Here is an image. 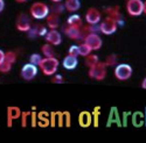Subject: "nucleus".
<instances>
[{"instance_id":"39","label":"nucleus","mask_w":146,"mask_h":143,"mask_svg":"<svg viewBox=\"0 0 146 143\" xmlns=\"http://www.w3.org/2000/svg\"><path fill=\"white\" fill-rule=\"evenodd\" d=\"M5 8V1L4 0H0V12H3Z\"/></svg>"},{"instance_id":"1","label":"nucleus","mask_w":146,"mask_h":143,"mask_svg":"<svg viewBox=\"0 0 146 143\" xmlns=\"http://www.w3.org/2000/svg\"><path fill=\"white\" fill-rule=\"evenodd\" d=\"M39 68L46 76H53L58 68V61L56 57H44L41 59Z\"/></svg>"},{"instance_id":"38","label":"nucleus","mask_w":146,"mask_h":143,"mask_svg":"<svg viewBox=\"0 0 146 143\" xmlns=\"http://www.w3.org/2000/svg\"><path fill=\"white\" fill-rule=\"evenodd\" d=\"M4 59H5V52L3 50H0V64L4 62Z\"/></svg>"},{"instance_id":"27","label":"nucleus","mask_w":146,"mask_h":143,"mask_svg":"<svg viewBox=\"0 0 146 143\" xmlns=\"http://www.w3.org/2000/svg\"><path fill=\"white\" fill-rule=\"evenodd\" d=\"M64 10V5H61L60 3H56V5H54L52 8H50V12L52 13H56V14H61L62 12Z\"/></svg>"},{"instance_id":"5","label":"nucleus","mask_w":146,"mask_h":143,"mask_svg":"<svg viewBox=\"0 0 146 143\" xmlns=\"http://www.w3.org/2000/svg\"><path fill=\"white\" fill-rule=\"evenodd\" d=\"M117 27H118L117 22L112 18L108 16L102 21V23L100 25V31H102L105 35H111L117 30Z\"/></svg>"},{"instance_id":"13","label":"nucleus","mask_w":146,"mask_h":143,"mask_svg":"<svg viewBox=\"0 0 146 143\" xmlns=\"http://www.w3.org/2000/svg\"><path fill=\"white\" fill-rule=\"evenodd\" d=\"M46 41L53 45H58V44H61V42H62V36H61V34L57 30L53 29L46 34Z\"/></svg>"},{"instance_id":"25","label":"nucleus","mask_w":146,"mask_h":143,"mask_svg":"<svg viewBox=\"0 0 146 143\" xmlns=\"http://www.w3.org/2000/svg\"><path fill=\"white\" fill-rule=\"evenodd\" d=\"M4 61L8 62L9 64H13V63L17 61V55H15V52H13V51H7V52H5V59H4Z\"/></svg>"},{"instance_id":"37","label":"nucleus","mask_w":146,"mask_h":143,"mask_svg":"<svg viewBox=\"0 0 146 143\" xmlns=\"http://www.w3.org/2000/svg\"><path fill=\"white\" fill-rule=\"evenodd\" d=\"M52 120H50V125L54 127L55 126V117H56V113H52Z\"/></svg>"},{"instance_id":"44","label":"nucleus","mask_w":146,"mask_h":143,"mask_svg":"<svg viewBox=\"0 0 146 143\" xmlns=\"http://www.w3.org/2000/svg\"><path fill=\"white\" fill-rule=\"evenodd\" d=\"M144 116H145V126H146V108H145V114H144Z\"/></svg>"},{"instance_id":"29","label":"nucleus","mask_w":146,"mask_h":143,"mask_svg":"<svg viewBox=\"0 0 146 143\" xmlns=\"http://www.w3.org/2000/svg\"><path fill=\"white\" fill-rule=\"evenodd\" d=\"M11 69H12V64H9V63L6 62V61H4L1 64H0V72H3V73L9 72Z\"/></svg>"},{"instance_id":"28","label":"nucleus","mask_w":146,"mask_h":143,"mask_svg":"<svg viewBox=\"0 0 146 143\" xmlns=\"http://www.w3.org/2000/svg\"><path fill=\"white\" fill-rule=\"evenodd\" d=\"M104 63H105V65H106V66L115 65V64L117 63V56H116V55H110V56H108Z\"/></svg>"},{"instance_id":"6","label":"nucleus","mask_w":146,"mask_h":143,"mask_svg":"<svg viewBox=\"0 0 146 143\" xmlns=\"http://www.w3.org/2000/svg\"><path fill=\"white\" fill-rule=\"evenodd\" d=\"M132 76V68L129 64H119L115 69V77L118 80H127Z\"/></svg>"},{"instance_id":"16","label":"nucleus","mask_w":146,"mask_h":143,"mask_svg":"<svg viewBox=\"0 0 146 143\" xmlns=\"http://www.w3.org/2000/svg\"><path fill=\"white\" fill-rule=\"evenodd\" d=\"M47 25L50 29H56L60 26V16L56 13H49V15L47 16Z\"/></svg>"},{"instance_id":"41","label":"nucleus","mask_w":146,"mask_h":143,"mask_svg":"<svg viewBox=\"0 0 146 143\" xmlns=\"http://www.w3.org/2000/svg\"><path fill=\"white\" fill-rule=\"evenodd\" d=\"M143 13H145V14H146V1L144 3V10H143Z\"/></svg>"},{"instance_id":"40","label":"nucleus","mask_w":146,"mask_h":143,"mask_svg":"<svg viewBox=\"0 0 146 143\" xmlns=\"http://www.w3.org/2000/svg\"><path fill=\"white\" fill-rule=\"evenodd\" d=\"M141 87L144 89V90H146V77L143 79V81H141Z\"/></svg>"},{"instance_id":"35","label":"nucleus","mask_w":146,"mask_h":143,"mask_svg":"<svg viewBox=\"0 0 146 143\" xmlns=\"http://www.w3.org/2000/svg\"><path fill=\"white\" fill-rule=\"evenodd\" d=\"M57 114V116H58V126L60 127H62L63 126V113H56Z\"/></svg>"},{"instance_id":"32","label":"nucleus","mask_w":146,"mask_h":143,"mask_svg":"<svg viewBox=\"0 0 146 143\" xmlns=\"http://www.w3.org/2000/svg\"><path fill=\"white\" fill-rule=\"evenodd\" d=\"M29 115V113H27V112H23V113H21V116H22V120H21V125H22V127H26V125H27V116Z\"/></svg>"},{"instance_id":"26","label":"nucleus","mask_w":146,"mask_h":143,"mask_svg":"<svg viewBox=\"0 0 146 143\" xmlns=\"http://www.w3.org/2000/svg\"><path fill=\"white\" fill-rule=\"evenodd\" d=\"M33 28H34V30H35V33H36V35H38V36H46L47 28H46L44 26H42V25H36V26H34Z\"/></svg>"},{"instance_id":"10","label":"nucleus","mask_w":146,"mask_h":143,"mask_svg":"<svg viewBox=\"0 0 146 143\" xmlns=\"http://www.w3.org/2000/svg\"><path fill=\"white\" fill-rule=\"evenodd\" d=\"M101 12L97 8H89L86 14V21L88 22V25H97L101 21Z\"/></svg>"},{"instance_id":"14","label":"nucleus","mask_w":146,"mask_h":143,"mask_svg":"<svg viewBox=\"0 0 146 143\" xmlns=\"http://www.w3.org/2000/svg\"><path fill=\"white\" fill-rule=\"evenodd\" d=\"M63 31L68 37L72 39V40H80L81 39V28L80 27H74V26H64L63 27Z\"/></svg>"},{"instance_id":"18","label":"nucleus","mask_w":146,"mask_h":143,"mask_svg":"<svg viewBox=\"0 0 146 143\" xmlns=\"http://www.w3.org/2000/svg\"><path fill=\"white\" fill-rule=\"evenodd\" d=\"M80 7H81L80 0H66L64 3V8L68 12H76L80 9Z\"/></svg>"},{"instance_id":"7","label":"nucleus","mask_w":146,"mask_h":143,"mask_svg":"<svg viewBox=\"0 0 146 143\" xmlns=\"http://www.w3.org/2000/svg\"><path fill=\"white\" fill-rule=\"evenodd\" d=\"M84 42H86L92 50H100L103 44L101 36L96 33H91V34L87 35V36L84 37Z\"/></svg>"},{"instance_id":"43","label":"nucleus","mask_w":146,"mask_h":143,"mask_svg":"<svg viewBox=\"0 0 146 143\" xmlns=\"http://www.w3.org/2000/svg\"><path fill=\"white\" fill-rule=\"evenodd\" d=\"M52 1H54V3H61L62 0H52Z\"/></svg>"},{"instance_id":"36","label":"nucleus","mask_w":146,"mask_h":143,"mask_svg":"<svg viewBox=\"0 0 146 143\" xmlns=\"http://www.w3.org/2000/svg\"><path fill=\"white\" fill-rule=\"evenodd\" d=\"M35 119H36V114L35 113H32V126L33 127L36 126V120H35Z\"/></svg>"},{"instance_id":"33","label":"nucleus","mask_w":146,"mask_h":143,"mask_svg":"<svg viewBox=\"0 0 146 143\" xmlns=\"http://www.w3.org/2000/svg\"><path fill=\"white\" fill-rule=\"evenodd\" d=\"M53 83H56V84H60V83H63V77L61 75H56L53 77Z\"/></svg>"},{"instance_id":"4","label":"nucleus","mask_w":146,"mask_h":143,"mask_svg":"<svg viewBox=\"0 0 146 143\" xmlns=\"http://www.w3.org/2000/svg\"><path fill=\"white\" fill-rule=\"evenodd\" d=\"M126 10L131 16H139L140 14H143L144 3L141 0H127Z\"/></svg>"},{"instance_id":"8","label":"nucleus","mask_w":146,"mask_h":143,"mask_svg":"<svg viewBox=\"0 0 146 143\" xmlns=\"http://www.w3.org/2000/svg\"><path fill=\"white\" fill-rule=\"evenodd\" d=\"M36 75H38V66L32 63L25 64L21 69V77L25 80H32Z\"/></svg>"},{"instance_id":"3","label":"nucleus","mask_w":146,"mask_h":143,"mask_svg":"<svg viewBox=\"0 0 146 143\" xmlns=\"http://www.w3.org/2000/svg\"><path fill=\"white\" fill-rule=\"evenodd\" d=\"M89 76L96 80H103L106 76V65L104 62H98L89 68Z\"/></svg>"},{"instance_id":"23","label":"nucleus","mask_w":146,"mask_h":143,"mask_svg":"<svg viewBox=\"0 0 146 143\" xmlns=\"http://www.w3.org/2000/svg\"><path fill=\"white\" fill-rule=\"evenodd\" d=\"M48 113H46V112H41L40 114H39V121H40V126L41 127H46V126H48L50 123V121L48 120Z\"/></svg>"},{"instance_id":"30","label":"nucleus","mask_w":146,"mask_h":143,"mask_svg":"<svg viewBox=\"0 0 146 143\" xmlns=\"http://www.w3.org/2000/svg\"><path fill=\"white\" fill-rule=\"evenodd\" d=\"M41 59H42V57H41L39 54H33V55H31L29 61H31L32 64H34V65L38 66V65L40 64V62H41Z\"/></svg>"},{"instance_id":"17","label":"nucleus","mask_w":146,"mask_h":143,"mask_svg":"<svg viewBox=\"0 0 146 143\" xmlns=\"http://www.w3.org/2000/svg\"><path fill=\"white\" fill-rule=\"evenodd\" d=\"M77 63H78L77 57L71 56V55H68V56L63 59V62H62L64 69H67V70H72V69H75V68L77 66Z\"/></svg>"},{"instance_id":"34","label":"nucleus","mask_w":146,"mask_h":143,"mask_svg":"<svg viewBox=\"0 0 146 143\" xmlns=\"http://www.w3.org/2000/svg\"><path fill=\"white\" fill-rule=\"evenodd\" d=\"M63 116L66 117V126L67 127H70V113L69 112H64L63 113Z\"/></svg>"},{"instance_id":"21","label":"nucleus","mask_w":146,"mask_h":143,"mask_svg":"<svg viewBox=\"0 0 146 143\" xmlns=\"http://www.w3.org/2000/svg\"><path fill=\"white\" fill-rule=\"evenodd\" d=\"M42 54L44 55V57H55V51L53 49V44L47 43L44 45H42Z\"/></svg>"},{"instance_id":"12","label":"nucleus","mask_w":146,"mask_h":143,"mask_svg":"<svg viewBox=\"0 0 146 143\" xmlns=\"http://www.w3.org/2000/svg\"><path fill=\"white\" fill-rule=\"evenodd\" d=\"M21 116V111L19 107H15V106H11L7 108V126L8 127H12V122L15 119H19Z\"/></svg>"},{"instance_id":"9","label":"nucleus","mask_w":146,"mask_h":143,"mask_svg":"<svg viewBox=\"0 0 146 143\" xmlns=\"http://www.w3.org/2000/svg\"><path fill=\"white\" fill-rule=\"evenodd\" d=\"M15 27L20 31H28L29 28H31V19H29V16L26 13H21L17 19Z\"/></svg>"},{"instance_id":"15","label":"nucleus","mask_w":146,"mask_h":143,"mask_svg":"<svg viewBox=\"0 0 146 143\" xmlns=\"http://www.w3.org/2000/svg\"><path fill=\"white\" fill-rule=\"evenodd\" d=\"M78 123L81 127H84V128L89 127L91 125V114L87 111L81 112L78 115Z\"/></svg>"},{"instance_id":"11","label":"nucleus","mask_w":146,"mask_h":143,"mask_svg":"<svg viewBox=\"0 0 146 143\" xmlns=\"http://www.w3.org/2000/svg\"><path fill=\"white\" fill-rule=\"evenodd\" d=\"M106 13H108V16L112 18V19L117 22L118 26H123V25H124L123 15L120 14L118 7H109V8H106Z\"/></svg>"},{"instance_id":"20","label":"nucleus","mask_w":146,"mask_h":143,"mask_svg":"<svg viewBox=\"0 0 146 143\" xmlns=\"http://www.w3.org/2000/svg\"><path fill=\"white\" fill-rule=\"evenodd\" d=\"M67 25H69V26H74V27H82V25H83V22H82V19H81V16L80 15H77V14H72V15H70L69 18H68V20H67Z\"/></svg>"},{"instance_id":"19","label":"nucleus","mask_w":146,"mask_h":143,"mask_svg":"<svg viewBox=\"0 0 146 143\" xmlns=\"http://www.w3.org/2000/svg\"><path fill=\"white\" fill-rule=\"evenodd\" d=\"M132 123L135 127H141L145 123V116L141 112H136L132 115Z\"/></svg>"},{"instance_id":"42","label":"nucleus","mask_w":146,"mask_h":143,"mask_svg":"<svg viewBox=\"0 0 146 143\" xmlns=\"http://www.w3.org/2000/svg\"><path fill=\"white\" fill-rule=\"evenodd\" d=\"M17 3H25V1H27V0H15Z\"/></svg>"},{"instance_id":"24","label":"nucleus","mask_w":146,"mask_h":143,"mask_svg":"<svg viewBox=\"0 0 146 143\" xmlns=\"http://www.w3.org/2000/svg\"><path fill=\"white\" fill-rule=\"evenodd\" d=\"M98 62L100 61H98V56L97 55H88L87 58H86V64L89 68H91L92 65H95L96 63H98Z\"/></svg>"},{"instance_id":"22","label":"nucleus","mask_w":146,"mask_h":143,"mask_svg":"<svg viewBox=\"0 0 146 143\" xmlns=\"http://www.w3.org/2000/svg\"><path fill=\"white\" fill-rule=\"evenodd\" d=\"M91 51H92V49H91V48H90L86 42L78 45V52H80V55H81V56L87 57L88 55H90V52H91Z\"/></svg>"},{"instance_id":"2","label":"nucleus","mask_w":146,"mask_h":143,"mask_svg":"<svg viewBox=\"0 0 146 143\" xmlns=\"http://www.w3.org/2000/svg\"><path fill=\"white\" fill-rule=\"evenodd\" d=\"M31 15L36 20L46 19L50 13V8L48 7L44 3H35L31 6Z\"/></svg>"},{"instance_id":"31","label":"nucleus","mask_w":146,"mask_h":143,"mask_svg":"<svg viewBox=\"0 0 146 143\" xmlns=\"http://www.w3.org/2000/svg\"><path fill=\"white\" fill-rule=\"evenodd\" d=\"M68 55H71V56L77 57V56L80 55V52H78V45H71V47L69 48Z\"/></svg>"}]
</instances>
